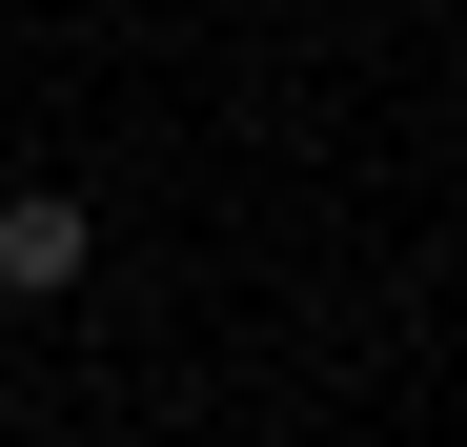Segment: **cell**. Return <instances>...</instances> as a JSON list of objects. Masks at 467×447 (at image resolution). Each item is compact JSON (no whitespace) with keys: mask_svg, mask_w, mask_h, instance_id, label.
I'll return each instance as SVG.
<instances>
[{"mask_svg":"<svg viewBox=\"0 0 467 447\" xmlns=\"http://www.w3.org/2000/svg\"><path fill=\"white\" fill-rule=\"evenodd\" d=\"M82 265H102L82 183H21V203H0V306H82Z\"/></svg>","mask_w":467,"mask_h":447,"instance_id":"6da1fadb","label":"cell"}]
</instances>
